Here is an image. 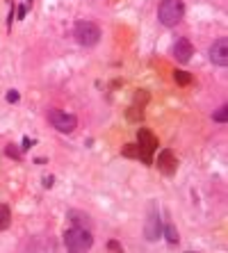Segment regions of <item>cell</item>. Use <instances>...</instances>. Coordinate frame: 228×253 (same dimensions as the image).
<instances>
[{
    "mask_svg": "<svg viewBox=\"0 0 228 253\" xmlns=\"http://www.w3.org/2000/svg\"><path fill=\"white\" fill-rule=\"evenodd\" d=\"M48 121L53 124L55 130L64 132V135H69V132H73L78 128V119L69 112H62V110H50L48 112Z\"/></svg>",
    "mask_w": 228,
    "mask_h": 253,
    "instance_id": "obj_5",
    "label": "cell"
},
{
    "mask_svg": "<svg viewBox=\"0 0 228 253\" xmlns=\"http://www.w3.org/2000/svg\"><path fill=\"white\" fill-rule=\"evenodd\" d=\"M210 62L215 66H226L228 64V42L226 37H219L210 46Z\"/></svg>",
    "mask_w": 228,
    "mask_h": 253,
    "instance_id": "obj_8",
    "label": "cell"
},
{
    "mask_svg": "<svg viewBox=\"0 0 228 253\" xmlns=\"http://www.w3.org/2000/svg\"><path fill=\"white\" fill-rule=\"evenodd\" d=\"M12 224V212L7 206H0V230H7Z\"/></svg>",
    "mask_w": 228,
    "mask_h": 253,
    "instance_id": "obj_11",
    "label": "cell"
},
{
    "mask_svg": "<svg viewBox=\"0 0 228 253\" xmlns=\"http://www.w3.org/2000/svg\"><path fill=\"white\" fill-rule=\"evenodd\" d=\"M174 78H176V83H178V84H189V83H192V76H189L187 71H176Z\"/></svg>",
    "mask_w": 228,
    "mask_h": 253,
    "instance_id": "obj_13",
    "label": "cell"
},
{
    "mask_svg": "<svg viewBox=\"0 0 228 253\" xmlns=\"http://www.w3.org/2000/svg\"><path fill=\"white\" fill-rule=\"evenodd\" d=\"M123 155H126V158H137L139 160V148H137V144H128V146L123 148Z\"/></svg>",
    "mask_w": 228,
    "mask_h": 253,
    "instance_id": "obj_15",
    "label": "cell"
},
{
    "mask_svg": "<svg viewBox=\"0 0 228 253\" xmlns=\"http://www.w3.org/2000/svg\"><path fill=\"white\" fill-rule=\"evenodd\" d=\"M18 98H21V96H18V91H14V89L9 91V94H7V100H9V103H16Z\"/></svg>",
    "mask_w": 228,
    "mask_h": 253,
    "instance_id": "obj_16",
    "label": "cell"
},
{
    "mask_svg": "<svg viewBox=\"0 0 228 253\" xmlns=\"http://www.w3.org/2000/svg\"><path fill=\"white\" fill-rule=\"evenodd\" d=\"M73 37L76 42L85 48H91L100 42V28L91 21H78L76 28H73Z\"/></svg>",
    "mask_w": 228,
    "mask_h": 253,
    "instance_id": "obj_3",
    "label": "cell"
},
{
    "mask_svg": "<svg viewBox=\"0 0 228 253\" xmlns=\"http://www.w3.org/2000/svg\"><path fill=\"white\" fill-rule=\"evenodd\" d=\"M7 155H12V158H21V153H18L16 148H12V146L7 148Z\"/></svg>",
    "mask_w": 228,
    "mask_h": 253,
    "instance_id": "obj_18",
    "label": "cell"
},
{
    "mask_svg": "<svg viewBox=\"0 0 228 253\" xmlns=\"http://www.w3.org/2000/svg\"><path fill=\"white\" fill-rule=\"evenodd\" d=\"M107 249H110V251H121L123 247H121V244H119V242H114V240H112L110 244H107Z\"/></svg>",
    "mask_w": 228,
    "mask_h": 253,
    "instance_id": "obj_17",
    "label": "cell"
},
{
    "mask_svg": "<svg viewBox=\"0 0 228 253\" xmlns=\"http://www.w3.org/2000/svg\"><path fill=\"white\" fill-rule=\"evenodd\" d=\"M66 219H69L73 226H78V228H89V226H91V221H89V214H85V212H78V210H71L69 214H66Z\"/></svg>",
    "mask_w": 228,
    "mask_h": 253,
    "instance_id": "obj_10",
    "label": "cell"
},
{
    "mask_svg": "<svg viewBox=\"0 0 228 253\" xmlns=\"http://www.w3.org/2000/svg\"><path fill=\"white\" fill-rule=\"evenodd\" d=\"M25 12H28V5H21V7H18V18H23Z\"/></svg>",
    "mask_w": 228,
    "mask_h": 253,
    "instance_id": "obj_19",
    "label": "cell"
},
{
    "mask_svg": "<svg viewBox=\"0 0 228 253\" xmlns=\"http://www.w3.org/2000/svg\"><path fill=\"white\" fill-rule=\"evenodd\" d=\"M44 187H53V176H50V178H46V180H44Z\"/></svg>",
    "mask_w": 228,
    "mask_h": 253,
    "instance_id": "obj_20",
    "label": "cell"
},
{
    "mask_svg": "<svg viewBox=\"0 0 228 253\" xmlns=\"http://www.w3.org/2000/svg\"><path fill=\"white\" fill-rule=\"evenodd\" d=\"M155 167H158L160 173H164V176H174L176 169H178V160H176L174 151H171V148H164V151H160Z\"/></svg>",
    "mask_w": 228,
    "mask_h": 253,
    "instance_id": "obj_7",
    "label": "cell"
},
{
    "mask_svg": "<svg viewBox=\"0 0 228 253\" xmlns=\"http://www.w3.org/2000/svg\"><path fill=\"white\" fill-rule=\"evenodd\" d=\"M162 233H164V237H167V242L169 244H178V233H176V228H174V224H164L162 226Z\"/></svg>",
    "mask_w": 228,
    "mask_h": 253,
    "instance_id": "obj_12",
    "label": "cell"
},
{
    "mask_svg": "<svg viewBox=\"0 0 228 253\" xmlns=\"http://www.w3.org/2000/svg\"><path fill=\"white\" fill-rule=\"evenodd\" d=\"M91 244H94V237H91L89 228H78V226H73V228H69L64 233V247L69 249V251H89Z\"/></svg>",
    "mask_w": 228,
    "mask_h": 253,
    "instance_id": "obj_2",
    "label": "cell"
},
{
    "mask_svg": "<svg viewBox=\"0 0 228 253\" xmlns=\"http://www.w3.org/2000/svg\"><path fill=\"white\" fill-rule=\"evenodd\" d=\"M158 146H160L158 137L153 135L148 128H141L139 132H137V148H139V160H141V162L151 165V162H153V153L158 151Z\"/></svg>",
    "mask_w": 228,
    "mask_h": 253,
    "instance_id": "obj_4",
    "label": "cell"
},
{
    "mask_svg": "<svg viewBox=\"0 0 228 253\" xmlns=\"http://www.w3.org/2000/svg\"><path fill=\"white\" fill-rule=\"evenodd\" d=\"M212 119H215L217 124H226V119H228V107H226V105L219 107V110L212 114Z\"/></svg>",
    "mask_w": 228,
    "mask_h": 253,
    "instance_id": "obj_14",
    "label": "cell"
},
{
    "mask_svg": "<svg viewBox=\"0 0 228 253\" xmlns=\"http://www.w3.org/2000/svg\"><path fill=\"white\" fill-rule=\"evenodd\" d=\"M162 219H160V212L158 208L153 206L151 210H148V217H146V224H144V235H146L148 242H155L162 237Z\"/></svg>",
    "mask_w": 228,
    "mask_h": 253,
    "instance_id": "obj_6",
    "label": "cell"
},
{
    "mask_svg": "<svg viewBox=\"0 0 228 253\" xmlns=\"http://www.w3.org/2000/svg\"><path fill=\"white\" fill-rule=\"evenodd\" d=\"M171 55H174L181 64H187L194 55V46L189 43V39H178V42L174 43V48H171Z\"/></svg>",
    "mask_w": 228,
    "mask_h": 253,
    "instance_id": "obj_9",
    "label": "cell"
},
{
    "mask_svg": "<svg viewBox=\"0 0 228 253\" xmlns=\"http://www.w3.org/2000/svg\"><path fill=\"white\" fill-rule=\"evenodd\" d=\"M185 16V2L182 0H162L158 9V18L164 28H174Z\"/></svg>",
    "mask_w": 228,
    "mask_h": 253,
    "instance_id": "obj_1",
    "label": "cell"
}]
</instances>
